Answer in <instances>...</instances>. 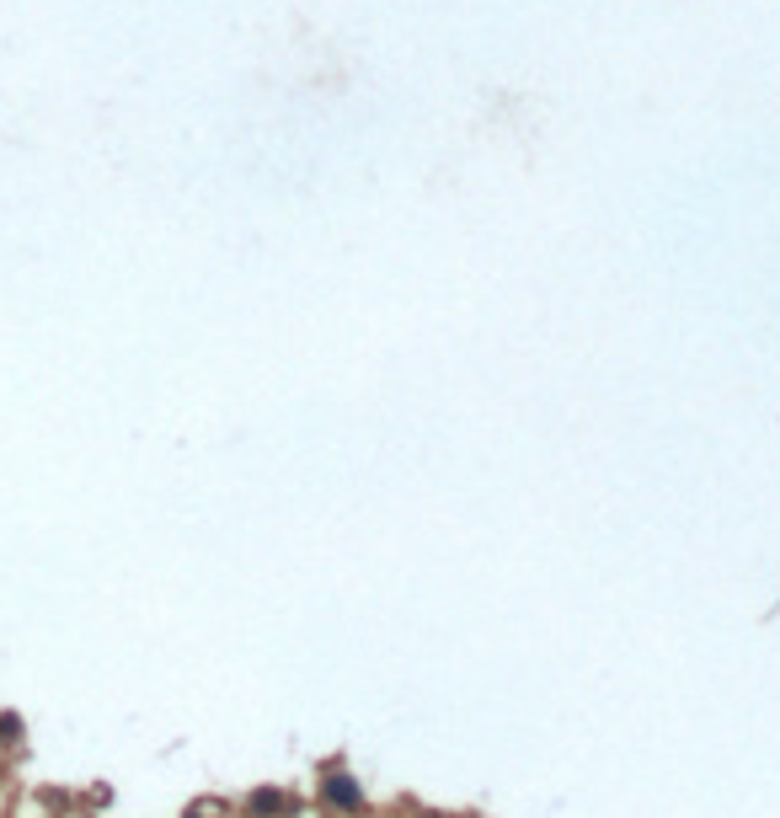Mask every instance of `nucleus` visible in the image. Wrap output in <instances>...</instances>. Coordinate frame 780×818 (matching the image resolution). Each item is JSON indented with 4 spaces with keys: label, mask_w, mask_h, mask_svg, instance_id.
I'll list each match as a JSON object with an SVG mask.
<instances>
[{
    "label": "nucleus",
    "mask_w": 780,
    "mask_h": 818,
    "mask_svg": "<svg viewBox=\"0 0 780 818\" xmlns=\"http://www.w3.org/2000/svg\"><path fill=\"white\" fill-rule=\"evenodd\" d=\"M326 797H332L337 808H358V786H353L348 776H332V781H326Z\"/></svg>",
    "instance_id": "1"
},
{
    "label": "nucleus",
    "mask_w": 780,
    "mask_h": 818,
    "mask_svg": "<svg viewBox=\"0 0 780 818\" xmlns=\"http://www.w3.org/2000/svg\"><path fill=\"white\" fill-rule=\"evenodd\" d=\"M284 808V797H273V792H257V813H278Z\"/></svg>",
    "instance_id": "2"
}]
</instances>
